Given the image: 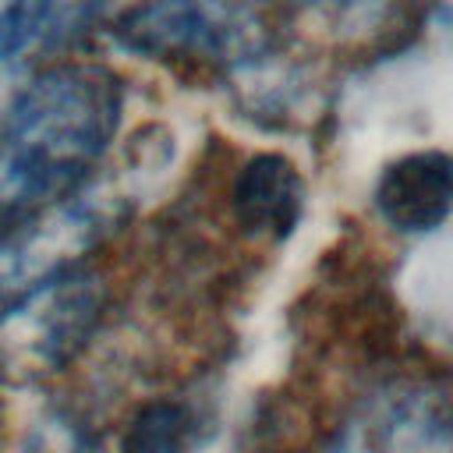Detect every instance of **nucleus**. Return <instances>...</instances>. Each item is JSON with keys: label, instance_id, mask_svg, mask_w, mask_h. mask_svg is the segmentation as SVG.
Masks as SVG:
<instances>
[{"label": "nucleus", "instance_id": "f257e3e1", "mask_svg": "<svg viewBox=\"0 0 453 453\" xmlns=\"http://www.w3.org/2000/svg\"><path fill=\"white\" fill-rule=\"evenodd\" d=\"M120 120L124 85L106 64H42L0 113V234L81 191Z\"/></svg>", "mask_w": 453, "mask_h": 453}, {"label": "nucleus", "instance_id": "f03ea898", "mask_svg": "<svg viewBox=\"0 0 453 453\" xmlns=\"http://www.w3.org/2000/svg\"><path fill=\"white\" fill-rule=\"evenodd\" d=\"M124 50L166 67L244 74L276 46V21L255 0H131L113 21Z\"/></svg>", "mask_w": 453, "mask_h": 453}, {"label": "nucleus", "instance_id": "7ed1b4c3", "mask_svg": "<svg viewBox=\"0 0 453 453\" xmlns=\"http://www.w3.org/2000/svg\"><path fill=\"white\" fill-rule=\"evenodd\" d=\"M110 287L88 262L60 269L0 301V386L32 389L67 372L96 340Z\"/></svg>", "mask_w": 453, "mask_h": 453}, {"label": "nucleus", "instance_id": "20e7f679", "mask_svg": "<svg viewBox=\"0 0 453 453\" xmlns=\"http://www.w3.org/2000/svg\"><path fill=\"white\" fill-rule=\"evenodd\" d=\"M127 205L117 191L81 188L53 209L0 234V301L60 269L81 265L124 219Z\"/></svg>", "mask_w": 453, "mask_h": 453}, {"label": "nucleus", "instance_id": "39448f33", "mask_svg": "<svg viewBox=\"0 0 453 453\" xmlns=\"http://www.w3.org/2000/svg\"><path fill=\"white\" fill-rule=\"evenodd\" d=\"M308 184L301 166L276 149L251 152L230 180L234 226L255 244H283L304 219Z\"/></svg>", "mask_w": 453, "mask_h": 453}, {"label": "nucleus", "instance_id": "423d86ee", "mask_svg": "<svg viewBox=\"0 0 453 453\" xmlns=\"http://www.w3.org/2000/svg\"><path fill=\"white\" fill-rule=\"evenodd\" d=\"M379 219L403 234L425 237L446 226L453 205V163L442 149H411L389 159L372 188Z\"/></svg>", "mask_w": 453, "mask_h": 453}, {"label": "nucleus", "instance_id": "0eeeda50", "mask_svg": "<svg viewBox=\"0 0 453 453\" xmlns=\"http://www.w3.org/2000/svg\"><path fill=\"white\" fill-rule=\"evenodd\" d=\"M96 11L99 0H7L0 7V74L67 50Z\"/></svg>", "mask_w": 453, "mask_h": 453}, {"label": "nucleus", "instance_id": "6e6552de", "mask_svg": "<svg viewBox=\"0 0 453 453\" xmlns=\"http://www.w3.org/2000/svg\"><path fill=\"white\" fill-rule=\"evenodd\" d=\"M209 414L188 396H152L124 421L117 453H202Z\"/></svg>", "mask_w": 453, "mask_h": 453}, {"label": "nucleus", "instance_id": "1a4fd4ad", "mask_svg": "<svg viewBox=\"0 0 453 453\" xmlns=\"http://www.w3.org/2000/svg\"><path fill=\"white\" fill-rule=\"evenodd\" d=\"M290 7L308 32L340 46L382 39L400 21V0H290Z\"/></svg>", "mask_w": 453, "mask_h": 453}, {"label": "nucleus", "instance_id": "9d476101", "mask_svg": "<svg viewBox=\"0 0 453 453\" xmlns=\"http://www.w3.org/2000/svg\"><path fill=\"white\" fill-rule=\"evenodd\" d=\"M25 453H99V442L74 411L53 407L35 418Z\"/></svg>", "mask_w": 453, "mask_h": 453}, {"label": "nucleus", "instance_id": "9b49d317", "mask_svg": "<svg viewBox=\"0 0 453 453\" xmlns=\"http://www.w3.org/2000/svg\"><path fill=\"white\" fill-rule=\"evenodd\" d=\"M0 449H4V411H0Z\"/></svg>", "mask_w": 453, "mask_h": 453}]
</instances>
